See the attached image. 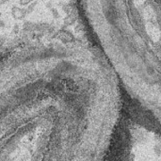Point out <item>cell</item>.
Wrapping results in <instances>:
<instances>
[{
	"mask_svg": "<svg viewBox=\"0 0 161 161\" xmlns=\"http://www.w3.org/2000/svg\"><path fill=\"white\" fill-rule=\"evenodd\" d=\"M3 57L0 161L100 160L124 102L118 79L90 41H33Z\"/></svg>",
	"mask_w": 161,
	"mask_h": 161,
	"instance_id": "obj_1",
	"label": "cell"
},
{
	"mask_svg": "<svg viewBox=\"0 0 161 161\" xmlns=\"http://www.w3.org/2000/svg\"><path fill=\"white\" fill-rule=\"evenodd\" d=\"M88 39L112 68L130 121L161 134V0H75Z\"/></svg>",
	"mask_w": 161,
	"mask_h": 161,
	"instance_id": "obj_2",
	"label": "cell"
}]
</instances>
